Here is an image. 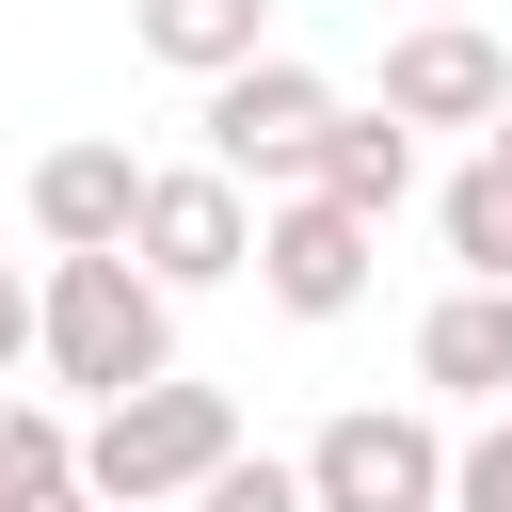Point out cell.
<instances>
[{
    "instance_id": "12",
    "label": "cell",
    "mask_w": 512,
    "mask_h": 512,
    "mask_svg": "<svg viewBox=\"0 0 512 512\" xmlns=\"http://www.w3.org/2000/svg\"><path fill=\"white\" fill-rule=\"evenodd\" d=\"M432 224H448L464 288H512V176H496V160H464V176L432 192Z\"/></svg>"
},
{
    "instance_id": "11",
    "label": "cell",
    "mask_w": 512,
    "mask_h": 512,
    "mask_svg": "<svg viewBox=\"0 0 512 512\" xmlns=\"http://www.w3.org/2000/svg\"><path fill=\"white\" fill-rule=\"evenodd\" d=\"M128 32H144V64L224 80V64H256V48H272V0H128Z\"/></svg>"
},
{
    "instance_id": "14",
    "label": "cell",
    "mask_w": 512,
    "mask_h": 512,
    "mask_svg": "<svg viewBox=\"0 0 512 512\" xmlns=\"http://www.w3.org/2000/svg\"><path fill=\"white\" fill-rule=\"evenodd\" d=\"M192 512H304V480H288V464H256V448H224V464L192 480Z\"/></svg>"
},
{
    "instance_id": "7",
    "label": "cell",
    "mask_w": 512,
    "mask_h": 512,
    "mask_svg": "<svg viewBox=\"0 0 512 512\" xmlns=\"http://www.w3.org/2000/svg\"><path fill=\"white\" fill-rule=\"evenodd\" d=\"M368 256H384V224H352V208L288 192V208L256 224V256H240V272H256L288 320H352V304H368Z\"/></svg>"
},
{
    "instance_id": "5",
    "label": "cell",
    "mask_w": 512,
    "mask_h": 512,
    "mask_svg": "<svg viewBox=\"0 0 512 512\" xmlns=\"http://www.w3.org/2000/svg\"><path fill=\"white\" fill-rule=\"evenodd\" d=\"M320 128H336V80L288 64V48H256V64L208 80V176H288V192H304Z\"/></svg>"
},
{
    "instance_id": "9",
    "label": "cell",
    "mask_w": 512,
    "mask_h": 512,
    "mask_svg": "<svg viewBox=\"0 0 512 512\" xmlns=\"http://www.w3.org/2000/svg\"><path fill=\"white\" fill-rule=\"evenodd\" d=\"M416 384L432 400H512V288H448L416 320Z\"/></svg>"
},
{
    "instance_id": "15",
    "label": "cell",
    "mask_w": 512,
    "mask_h": 512,
    "mask_svg": "<svg viewBox=\"0 0 512 512\" xmlns=\"http://www.w3.org/2000/svg\"><path fill=\"white\" fill-rule=\"evenodd\" d=\"M448 512H512V416L480 448H448Z\"/></svg>"
},
{
    "instance_id": "4",
    "label": "cell",
    "mask_w": 512,
    "mask_h": 512,
    "mask_svg": "<svg viewBox=\"0 0 512 512\" xmlns=\"http://www.w3.org/2000/svg\"><path fill=\"white\" fill-rule=\"evenodd\" d=\"M256 256V192L208 176V160H144V208H128V272L176 304V288H224Z\"/></svg>"
},
{
    "instance_id": "2",
    "label": "cell",
    "mask_w": 512,
    "mask_h": 512,
    "mask_svg": "<svg viewBox=\"0 0 512 512\" xmlns=\"http://www.w3.org/2000/svg\"><path fill=\"white\" fill-rule=\"evenodd\" d=\"M32 352H48V384L128 400V384L176 368V304H160L128 256H48V288H32Z\"/></svg>"
},
{
    "instance_id": "8",
    "label": "cell",
    "mask_w": 512,
    "mask_h": 512,
    "mask_svg": "<svg viewBox=\"0 0 512 512\" xmlns=\"http://www.w3.org/2000/svg\"><path fill=\"white\" fill-rule=\"evenodd\" d=\"M128 208H144V160H128V144H48V160H32L48 256H128Z\"/></svg>"
},
{
    "instance_id": "13",
    "label": "cell",
    "mask_w": 512,
    "mask_h": 512,
    "mask_svg": "<svg viewBox=\"0 0 512 512\" xmlns=\"http://www.w3.org/2000/svg\"><path fill=\"white\" fill-rule=\"evenodd\" d=\"M64 448H80V432H64L48 400H0V512H16V496H48V480H64Z\"/></svg>"
},
{
    "instance_id": "3",
    "label": "cell",
    "mask_w": 512,
    "mask_h": 512,
    "mask_svg": "<svg viewBox=\"0 0 512 512\" xmlns=\"http://www.w3.org/2000/svg\"><path fill=\"white\" fill-rule=\"evenodd\" d=\"M288 480H304V512H448V432L400 400H352V416H320V448Z\"/></svg>"
},
{
    "instance_id": "6",
    "label": "cell",
    "mask_w": 512,
    "mask_h": 512,
    "mask_svg": "<svg viewBox=\"0 0 512 512\" xmlns=\"http://www.w3.org/2000/svg\"><path fill=\"white\" fill-rule=\"evenodd\" d=\"M496 96H512V48L480 16H416L384 48V128H496Z\"/></svg>"
},
{
    "instance_id": "1",
    "label": "cell",
    "mask_w": 512,
    "mask_h": 512,
    "mask_svg": "<svg viewBox=\"0 0 512 512\" xmlns=\"http://www.w3.org/2000/svg\"><path fill=\"white\" fill-rule=\"evenodd\" d=\"M224 448H240V400H224V384H176V368H160V384L96 400V432L64 448V480H80L96 512H160V496H192V480H208Z\"/></svg>"
},
{
    "instance_id": "17",
    "label": "cell",
    "mask_w": 512,
    "mask_h": 512,
    "mask_svg": "<svg viewBox=\"0 0 512 512\" xmlns=\"http://www.w3.org/2000/svg\"><path fill=\"white\" fill-rule=\"evenodd\" d=\"M480 160H496V176H512V96H496V128H480Z\"/></svg>"
},
{
    "instance_id": "10",
    "label": "cell",
    "mask_w": 512,
    "mask_h": 512,
    "mask_svg": "<svg viewBox=\"0 0 512 512\" xmlns=\"http://www.w3.org/2000/svg\"><path fill=\"white\" fill-rule=\"evenodd\" d=\"M304 192H320V208H352V224H384V208L416 192V128L336 112V128H320V160H304Z\"/></svg>"
},
{
    "instance_id": "18",
    "label": "cell",
    "mask_w": 512,
    "mask_h": 512,
    "mask_svg": "<svg viewBox=\"0 0 512 512\" xmlns=\"http://www.w3.org/2000/svg\"><path fill=\"white\" fill-rule=\"evenodd\" d=\"M16 512H96V496H80V480H48V496H16Z\"/></svg>"
},
{
    "instance_id": "16",
    "label": "cell",
    "mask_w": 512,
    "mask_h": 512,
    "mask_svg": "<svg viewBox=\"0 0 512 512\" xmlns=\"http://www.w3.org/2000/svg\"><path fill=\"white\" fill-rule=\"evenodd\" d=\"M0 368H32V272H0Z\"/></svg>"
},
{
    "instance_id": "19",
    "label": "cell",
    "mask_w": 512,
    "mask_h": 512,
    "mask_svg": "<svg viewBox=\"0 0 512 512\" xmlns=\"http://www.w3.org/2000/svg\"><path fill=\"white\" fill-rule=\"evenodd\" d=\"M416 16H464V0H416Z\"/></svg>"
}]
</instances>
